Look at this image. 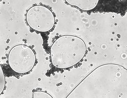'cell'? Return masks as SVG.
<instances>
[{"label":"cell","instance_id":"6da1fadb","mask_svg":"<svg viewBox=\"0 0 127 98\" xmlns=\"http://www.w3.org/2000/svg\"><path fill=\"white\" fill-rule=\"evenodd\" d=\"M35 51L30 46L19 44L9 51L7 64L1 65L6 76H20L28 74L38 63Z\"/></svg>","mask_w":127,"mask_h":98},{"label":"cell","instance_id":"7a4b0ae2","mask_svg":"<svg viewBox=\"0 0 127 98\" xmlns=\"http://www.w3.org/2000/svg\"><path fill=\"white\" fill-rule=\"evenodd\" d=\"M56 16L50 6L35 4L26 11V23L31 32L40 33L47 41V36L55 28Z\"/></svg>","mask_w":127,"mask_h":98},{"label":"cell","instance_id":"3957f363","mask_svg":"<svg viewBox=\"0 0 127 98\" xmlns=\"http://www.w3.org/2000/svg\"><path fill=\"white\" fill-rule=\"evenodd\" d=\"M106 3H100L102 6L98 3L96 7L89 12L91 13L92 12L95 13L98 12L101 13L115 12L120 14L122 16L126 14L127 11V0H112V3L111 0L109 1V6L108 5L107 1H106Z\"/></svg>","mask_w":127,"mask_h":98},{"label":"cell","instance_id":"277c9868","mask_svg":"<svg viewBox=\"0 0 127 98\" xmlns=\"http://www.w3.org/2000/svg\"><path fill=\"white\" fill-rule=\"evenodd\" d=\"M33 98H53V97L46 92L41 91H37L35 90H33Z\"/></svg>","mask_w":127,"mask_h":98},{"label":"cell","instance_id":"5b68a950","mask_svg":"<svg viewBox=\"0 0 127 98\" xmlns=\"http://www.w3.org/2000/svg\"><path fill=\"white\" fill-rule=\"evenodd\" d=\"M0 95L2 94L4 90V87L5 85V78H4V74L1 67H0Z\"/></svg>","mask_w":127,"mask_h":98}]
</instances>
